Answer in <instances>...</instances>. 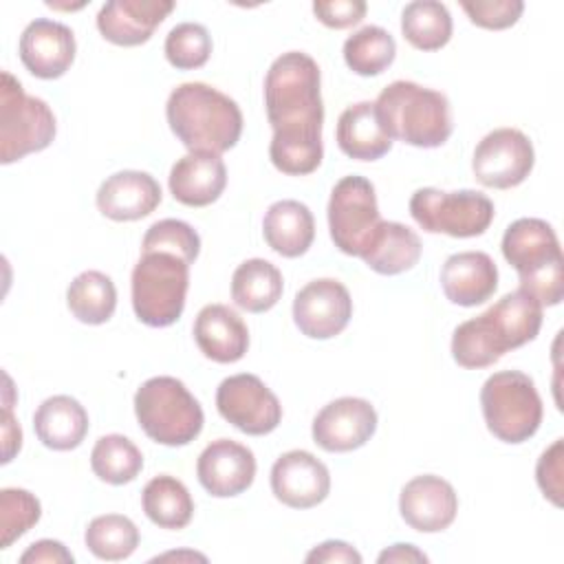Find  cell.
Masks as SVG:
<instances>
[{
	"label": "cell",
	"instance_id": "30",
	"mask_svg": "<svg viewBox=\"0 0 564 564\" xmlns=\"http://www.w3.org/2000/svg\"><path fill=\"white\" fill-rule=\"evenodd\" d=\"M141 507L150 522L161 529H183L194 516V500L187 487L170 474L154 476L143 487Z\"/></svg>",
	"mask_w": 564,
	"mask_h": 564
},
{
	"label": "cell",
	"instance_id": "12",
	"mask_svg": "<svg viewBox=\"0 0 564 564\" xmlns=\"http://www.w3.org/2000/svg\"><path fill=\"white\" fill-rule=\"evenodd\" d=\"M216 408L227 423L251 436H264L282 421L278 397L260 377L249 372L231 375L220 381L216 390Z\"/></svg>",
	"mask_w": 564,
	"mask_h": 564
},
{
	"label": "cell",
	"instance_id": "45",
	"mask_svg": "<svg viewBox=\"0 0 564 564\" xmlns=\"http://www.w3.org/2000/svg\"><path fill=\"white\" fill-rule=\"evenodd\" d=\"M379 564H388V562H427V555L423 551H419L414 544H392L386 551L379 553L377 557Z\"/></svg>",
	"mask_w": 564,
	"mask_h": 564
},
{
	"label": "cell",
	"instance_id": "43",
	"mask_svg": "<svg viewBox=\"0 0 564 564\" xmlns=\"http://www.w3.org/2000/svg\"><path fill=\"white\" fill-rule=\"evenodd\" d=\"M308 564L315 562H326V564H361V555L357 549H352L348 542L341 540H326L322 544H317L308 555H306Z\"/></svg>",
	"mask_w": 564,
	"mask_h": 564
},
{
	"label": "cell",
	"instance_id": "28",
	"mask_svg": "<svg viewBox=\"0 0 564 564\" xmlns=\"http://www.w3.org/2000/svg\"><path fill=\"white\" fill-rule=\"evenodd\" d=\"M421 249V238L408 225L381 220L361 260L381 275H399L419 262Z\"/></svg>",
	"mask_w": 564,
	"mask_h": 564
},
{
	"label": "cell",
	"instance_id": "7",
	"mask_svg": "<svg viewBox=\"0 0 564 564\" xmlns=\"http://www.w3.org/2000/svg\"><path fill=\"white\" fill-rule=\"evenodd\" d=\"M130 286L139 322L152 328L172 326L185 308L189 264L167 251L141 253L132 269Z\"/></svg>",
	"mask_w": 564,
	"mask_h": 564
},
{
	"label": "cell",
	"instance_id": "33",
	"mask_svg": "<svg viewBox=\"0 0 564 564\" xmlns=\"http://www.w3.org/2000/svg\"><path fill=\"white\" fill-rule=\"evenodd\" d=\"M90 467L99 480L108 485H126L141 474L143 454L128 436L106 434L90 452Z\"/></svg>",
	"mask_w": 564,
	"mask_h": 564
},
{
	"label": "cell",
	"instance_id": "38",
	"mask_svg": "<svg viewBox=\"0 0 564 564\" xmlns=\"http://www.w3.org/2000/svg\"><path fill=\"white\" fill-rule=\"evenodd\" d=\"M150 251H167L192 264L200 253V238L192 225L176 218H163L143 236L141 253Z\"/></svg>",
	"mask_w": 564,
	"mask_h": 564
},
{
	"label": "cell",
	"instance_id": "41",
	"mask_svg": "<svg viewBox=\"0 0 564 564\" xmlns=\"http://www.w3.org/2000/svg\"><path fill=\"white\" fill-rule=\"evenodd\" d=\"M368 4L364 0H335V2H313L315 18L328 29H348L359 24L366 15Z\"/></svg>",
	"mask_w": 564,
	"mask_h": 564
},
{
	"label": "cell",
	"instance_id": "46",
	"mask_svg": "<svg viewBox=\"0 0 564 564\" xmlns=\"http://www.w3.org/2000/svg\"><path fill=\"white\" fill-rule=\"evenodd\" d=\"M156 560H200V562H205L207 557L200 553H194V551H183V553H165V555H159Z\"/></svg>",
	"mask_w": 564,
	"mask_h": 564
},
{
	"label": "cell",
	"instance_id": "8",
	"mask_svg": "<svg viewBox=\"0 0 564 564\" xmlns=\"http://www.w3.org/2000/svg\"><path fill=\"white\" fill-rule=\"evenodd\" d=\"M480 408L487 430L502 443H524L542 423V399L520 370L494 372L480 388Z\"/></svg>",
	"mask_w": 564,
	"mask_h": 564
},
{
	"label": "cell",
	"instance_id": "9",
	"mask_svg": "<svg viewBox=\"0 0 564 564\" xmlns=\"http://www.w3.org/2000/svg\"><path fill=\"white\" fill-rule=\"evenodd\" d=\"M55 115L40 97L26 95L22 84L2 70L0 84V161L4 165L48 148L55 139Z\"/></svg>",
	"mask_w": 564,
	"mask_h": 564
},
{
	"label": "cell",
	"instance_id": "36",
	"mask_svg": "<svg viewBox=\"0 0 564 564\" xmlns=\"http://www.w3.org/2000/svg\"><path fill=\"white\" fill-rule=\"evenodd\" d=\"M165 57L178 70L200 68L212 55V37L203 24H176L165 37Z\"/></svg>",
	"mask_w": 564,
	"mask_h": 564
},
{
	"label": "cell",
	"instance_id": "1",
	"mask_svg": "<svg viewBox=\"0 0 564 564\" xmlns=\"http://www.w3.org/2000/svg\"><path fill=\"white\" fill-rule=\"evenodd\" d=\"M264 106L273 128L271 163L291 176L315 172L324 156V104L317 62L302 51L275 57L264 77Z\"/></svg>",
	"mask_w": 564,
	"mask_h": 564
},
{
	"label": "cell",
	"instance_id": "6",
	"mask_svg": "<svg viewBox=\"0 0 564 564\" xmlns=\"http://www.w3.org/2000/svg\"><path fill=\"white\" fill-rule=\"evenodd\" d=\"M134 414L141 430L161 445L192 443L205 423L203 408L176 377H152L134 394Z\"/></svg>",
	"mask_w": 564,
	"mask_h": 564
},
{
	"label": "cell",
	"instance_id": "25",
	"mask_svg": "<svg viewBox=\"0 0 564 564\" xmlns=\"http://www.w3.org/2000/svg\"><path fill=\"white\" fill-rule=\"evenodd\" d=\"M33 430L42 445L55 452H68L82 445L88 432V412L68 397L55 394L44 399L33 414Z\"/></svg>",
	"mask_w": 564,
	"mask_h": 564
},
{
	"label": "cell",
	"instance_id": "35",
	"mask_svg": "<svg viewBox=\"0 0 564 564\" xmlns=\"http://www.w3.org/2000/svg\"><path fill=\"white\" fill-rule=\"evenodd\" d=\"M84 542L95 557L117 562L134 553V549L139 546V529L126 516L106 513L88 522Z\"/></svg>",
	"mask_w": 564,
	"mask_h": 564
},
{
	"label": "cell",
	"instance_id": "22",
	"mask_svg": "<svg viewBox=\"0 0 564 564\" xmlns=\"http://www.w3.org/2000/svg\"><path fill=\"white\" fill-rule=\"evenodd\" d=\"M441 286L452 304H482L498 289L496 262L485 251L452 253L441 269Z\"/></svg>",
	"mask_w": 564,
	"mask_h": 564
},
{
	"label": "cell",
	"instance_id": "23",
	"mask_svg": "<svg viewBox=\"0 0 564 564\" xmlns=\"http://www.w3.org/2000/svg\"><path fill=\"white\" fill-rule=\"evenodd\" d=\"M170 192L187 207H205L220 198L227 185V167L220 154L189 152L170 170Z\"/></svg>",
	"mask_w": 564,
	"mask_h": 564
},
{
	"label": "cell",
	"instance_id": "5",
	"mask_svg": "<svg viewBox=\"0 0 564 564\" xmlns=\"http://www.w3.org/2000/svg\"><path fill=\"white\" fill-rule=\"evenodd\" d=\"M502 256L518 271L520 289L542 306L564 297V260L555 229L542 218H518L502 236Z\"/></svg>",
	"mask_w": 564,
	"mask_h": 564
},
{
	"label": "cell",
	"instance_id": "32",
	"mask_svg": "<svg viewBox=\"0 0 564 564\" xmlns=\"http://www.w3.org/2000/svg\"><path fill=\"white\" fill-rule=\"evenodd\" d=\"M401 33L419 51H438L452 37V15L436 0L410 2L401 13Z\"/></svg>",
	"mask_w": 564,
	"mask_h": 564
},
{
	"label": "cell",
	"instance_id": "13",
	"mask_svg": "<svg viewBox=\"0 0 564 564\" xmlns=\"http://www.w3.org/2000/svg\"><path fill=\"white\" fill-rule=\"evenodd\" d=\"M535 152L529 137L516 128H498L476 145L471 170L480 185L509 189L531 174Z\"/></svg>",
	"mask_w": 564,
	"mask_h": 564
},
{
	"label": "cell",
	"instance_id": "4",
	"mask_svg": "<svg viewBox=\"0 0 564 564\" xmlns=\"http://www.w3.org/2000/svg\"><path fill=\"white\" fill-rule=\"evenodd\" d=\"M377 117L390 139L414 148H438L452 134V110L443 93L397 79L377 101Z\"/></svg>",
	"mask_w": 564,
	"mask_h": 564
},
{
	"label": "cell",
	"instance_id": "34",
	"mask_svg": "<svg viewBox=\"0 0 564 564\" xmlns=\"http://www.w3.org/2000/svg\"><path fill=\"white\" fill-rule=\"evenodd\" d=\"M394 55L397 42L381 26H364L344 42V62L361 77L383 73L394 62Z\"/></svg>",
	"mask_w": 564,
	"mask_h": 564
},
{
	"label": "cell",
	"instance_id": "3",
	"mask_svg": "<svg viewBox=\"0 0 564 564\" xmlns=\"http://www.w3.org/2000/svg\"><path fill=\"white\" fill-rule=\"evenodd\" d=\"M170 130L189 152L223 154L242 134V112L225 93L203 82L176 86L165 104Z\"/></svg>",
	"mask_w": 564,
	"mask_h": 564
},
{
	"label": "cell",
	"instance_id": "29",
	"mask_svg": "<svg viewBox=\"0 0 564 564\" xmlns=\"http://www.w3.org/2000/svg\"><path fill=\"white\" fill-rule=\"evenodd\" d=\"M282 273L264 258H251L238 264L231 275V300L249 313H264L282 297Z\"/></svg>",
	"mask_w": 564,
	"mask_h": 564
},
{
	"label": "cell",
	"instance_id": "40",
	"mask_svg": "<svg viewBox=\"0 0 564 564\" xmlns=\"http://www.w3.org/2000/svg\"><path fill=\"white\" fill-rule=\"evenodd\" d=\"M562 458H564V441L557 438V441H553L551 447H546L542 452V456L538 458V465H535L538 487L542 489L544 498H549L555 507H562V491H564Z\"/></svg>",
	"mask_w": 564,
	"mask_h": 564
},
{
	"label": "cell",
	"instance_id": "42",
	"mask_svg": "<svg viewBox=\"0 0 564 564\" xmlns=\"http://www.w3.org/2000/svg\"><path fill=\"white\" fill-rule=\"evenodd\" d=\"M73 553L57 540H37L22 555L20 564H73Z\"/></svg>",
	"mask_w": 564,
	"mask_h": 564
},
{
	"label": "cell",
	"instance_id": "2",
	"mask_svg": "<svg viewBox=\"0 0 564 564\" xmlns=\"http://www.w3.org/2000/svg\"><path fill=\"white\" fill-rule=\"evenodd\" d=\"M542 304L518 289L494 306L454 328L452 357L458 366L476 370L496 364L505 352L535 339L542 326Z\"/></svg>",
	"mask_w": 564,
	"mask_h": 564
},
{
	"label": "cell",
	"instance_id": "27",
	"mask_svg": "<svg viewBox=\"0 0 564 564\" xmlns=\"http://www.w3.org/2000/svg\"><path fill=\"white\" fill-rule=\"evenodd\" d=\"M262 234L267 245L284 256L297 258L308 251L315 238V220L311 209L300 200H278L273 203L262 220Z\"/></svg>",
	"mask_w": 564,
	"mask_h": 564
},
{
	"label": "cell",
	"instance_id": "37",
	"mask_svg": "<svg viewBox=\"0 0 564 564\" xmlns=\"http://www.w3.org/2000/svg\"><path fill=\"white\" fill-rule=\"evenodd\" d=\"M42 516L40 500L26 491L7 487L0 491V533L2 549H9L20 535H24L31 527L37 524Z\"/></svg>",
	"mask_w": 564,
	"mask_h": 564
},
{
	"label": "cell",
	"instance_id": "31",
	"mask_svg": "<svg viewBox=\"0 0 564 564\" xmlns=\"http://www.w3.org/2000/svg\"><path fill=\"white\" fill-rule=\"evenodd\" d=\"M66 304L79 322L93 326L104 324L117 308L115 282L101 271H84L70 282Z\"/></svg>",
	"mask_w": 564,
	"mask_h": 564
},
{
	"label": "cell",
	"instance_id": "17",
	"mask_svg": "<svg viewBox=\"0 0 564 564\" xmlns=\"http://www.w3.org/2000/svg\"><path fill=\"white\" fill-rule=\"evenodd\" d=\"M196 476L203 489L216 498L247 491L256 478V456L231 438L212 441L198 456Z\"/></svg>",
	"mask_w": 564,
	"mask_h": 564
},
{
	"label": "cell",
	"instance_id": "10",
	"mask_svg": "<svg viewBox=\"0 0 564 564\" xmlns=\"http://www.w3.org/2000/svg\"><path fill=\"white\" fill-rule=\"evenodd\" d=\"M410 214L427 234L474 238L489 229L496 209L491 198L476 189L441 192L421 187L410 198Z\"/></svg>",
	"mask_w": 564,
	"mask_h": 564
},
{
	"label": "cell",
	"instance_id": "18",
	"mask_svg": "<svg viewBox=\"0 0 564 564\" xmlns=\"http://www.w3.org/2000/svg\"><path fill=\"white\" fill-rule=\"evenodd\" d=\"M399 511L408 527L421 533H438L447 529L458 511L454 487L434 474H423L405 482L399 496Z\"/></svg>",
	"mask_w": 564,
	"mask_h": 564
},
{
	"label": "cell",
	"instance_id": "11",
	"mask_svg": "<svg viewBox=\"0 0 564 564\" xmlns=\"http://www.w3.org/2000/svg\"><path fill=\"white\" fill-rule=\"evenodd\" d=\"M379 225L375 185L357 174L337 181L328 200V229L335 247L346 256L361 258Z\"/></svg>",
	"mask_w": 564,
	"mask_h": 564
},
{
	"label": "cell",
	"instance_id": "16",
	"mask_svg": "<svg viewBox=\"0 0 564 564\" xmlns=\"http://www.w3.org/2000/svg\"><path fill=\"white\" fill-rule=\"evenodd\" d=\"M271 491L291 509L317 507L330 491L328 467L306 449H291L271 467Z\"/></svg>",
	"mask_w": 564,
	"mask_h": 564
},
{
	"label": "cell",
	"instance_id": "15",
	"mask_svg": "<svg viewBox=\"0 0 564 564\" xmlns=\"http://www.w3.org/2000/svg\"><path fill=\"white\" fill-rule=\"evenodd\" d=\"M377 430V410L359 397H341L324 405L313 419V441L326 452H352Z\"/></svg>",
	"mask_w": 564,
	"mask_h": 564
},
{
	"label": "cell",
	"instance_id": "39",
	"mask_svg": "<svg viewBox=\"0 0 564 564\" xmlns=\"http://www.w3.org/2000/svg\"><path fill=\"white\" fill-rule=\"evenodd\" d=\"M460 7L476 26L489 29V31L513 26L524 11V2L520 0H489V2L463 0Z\"/></svg>",
	"mask_w": 564,
	"mask_h": 564
},
{
	"label": "cell",
	"instance_id": "19",
	"mask_svg": "<svg viewBox=\"0 0 564 564\" xmlns=\"http://www.w3.org/2000/svg\"><path fill=\"white\" fill-rule=\"evenodd\" d=\"M73 31L55 20L37 18L20 35V59L24 68L40 79L62 77L75 59Z\"/></svg>",
	"mask_w": 564,
	"mask_h": 564
},
{
	"label": "cell",
	"instance_id": "14",
	"mask_svg": "<svg viewBox=\"0 0 564 564\" xmlns=\"http://www.w3.org/2000/svg\"><path fill=\"white\" fill-rule=\"evenodd\" d=\"M352 317L348 289L333 280L319 278L302 286L293 300V322L311 339H330L339 335Z\"/></svg>",
	"mask_w": 564,
	"mask_h": 564
},
{
	"label": "cell",
	"instance_id": "26",
	"mask_svg": "<svg viewBox=\"0 0 564 564\" xmlns=\"http://www.w3.org/2000/svg\"><path fill=\"white\" fill-rule=\"evenodd\" d=\"M339 150L357 161H377L390 152L392 139L383 130L375 101H359L348 106L337 121Z\"/></svg>",
	"mask_w": 564,
	"mask_h": 564
},
{
	"label": "cell",
	"instance_id": "24",
	"mask_svg": "<svg viewBox=\"0 0 564 564\" xmlns=\"http://www.w3.org/2000/svg\"><path fill=\"white\" fill-rule=\"evenodd\" d=\"M194 339L200 352L218 364H234L249 348V330L242 317L225 304H207L194 322Z\"/></svg>",
	"mask_w": 564,
	"mask_h": 564
},
{
	"label": "cell",
	"instance_id": "21",
	"mask_svg": "<svg viewBox=\"0 0 564 564\" xmlns=\"http://www.w3.org/2000/svg\"><path fill=\"white\" fill-rule=\"evenodd\" d=\"M161 196V185L152 174L121 170L99 185L97 209L117 223L139 220L159 207Z\"/></svg>",
	"mask_w": 564,
	"mask_h": 564
},
{
	"label": "cell",
	"instance_id": "44",
	"mask_svg": "<svg viewBox=\"0 0 564 564\" xmlns=\"http://www.w3.org/2000/svg\"><path fill=\"white\" fill-rule=\"evenodd\" d=\"M2 445H4V454H2V463H9L22 447V430L15 423L13 414H11V401H9V392L4 397V410H2Z\"/></svg>",
	"mask_w": 564,
	"mask_h": 564
},
{
	"label": "cell",
	"instance_id": "20",
	"mask_svg": "<svg viewBox=\"0 0 564 564\" xmlns=\"http://www.w3.org/2000/svg\"><path fill=\"white\" fill-rule=\"evenodd\" d=\"M172 9L170 0H110L97 13V29L117 46H139L152 37Z\"/></svg>",
	"mask_w": 564,
	"mask_h": 564
}]
</instances>
